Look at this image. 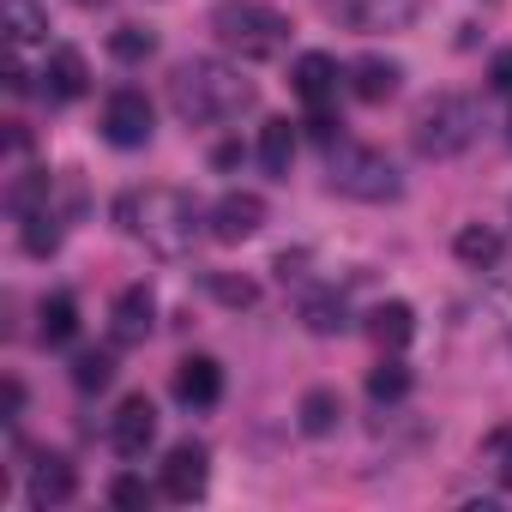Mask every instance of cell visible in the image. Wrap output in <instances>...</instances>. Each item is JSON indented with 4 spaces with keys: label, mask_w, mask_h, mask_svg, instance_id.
I'll list each match as a JSON object with an SVG mask.
<instances>
[{
    "label": "cell",
    "mask_w": 512,
    "mask_h": 512,
    "mask_svg": "<svg viewBox=\"0 0 512 512\" xmlns=\"http://www.w3.org/2000/svg\"><path fill=\"white\" fill-rule=\"evenodd\" d=\"M488 85H494V91H512V49H500V55H494V67H488Z\"/></svg>",
    "instance_id": "cell-31"
},
{
    "label": "cell",
    "mask_w": 512,
    "mask_h": 512,
    "mask_svg": "<svg viewBox=\"0 0 512 512\" xmlns=\"http://www.w3.org/2000/svg\"><path fill=\"white\" fill-rule=\"evenodd\" d=\"M398 85H404V67H398V61L362 55V61L350 67V91H356L362 103H386V97H398Z\"/></svg>",
    "instance_id": "cell-16"
},
{
    "label": "cell",
    "mask_w": 512,
    "mask_h": 512,
    "mask_svg": "<svg viewBox=\"0 0 512 512\" xmlns=\"http://www.w3.org/2000/svg\"><path fill=\"white\" fill-rule=\"evenodd\" d=\"M55 247H61V223H55V211H49V205L25 211V253H55Z\"/></svg>",
    "instance_id": "cell-26"
},
{
    "label": "cell",
    "mask_w": 512,
    "mask_h": 512,
    "mask_svg": "<svg viewBox=\"0 0 512 512\" xmlns=\"http://www.w3.org/2000/svg\"><path fill=\"white\" fill-rule=\"evenodd\" d=\"M266 229V199L260 193H223L217 205H211V241H223V247H241V241H253Z\"/></svg>",
    "instance_id": "cell-7"
},
{
    "label": "cell",
    "mask_w": 512,
    "mask_h": 512,
    "mask_svg": "<svg viewBox=\"0 0 512 512\" xmlns=\"http://www.w3.org/2000/svg\"><path fill=\"white\" fill-rule=\"evenodd\" d=\"M169 109L187 127H217V121H235L253 109V85L223 61H181L169 73Z\"/></svg>",
    "instance_id": "cell-2"
},
{
    "label": "cell",
    "mask_w": 512,
    "mask_h": 512,
    "mask_svg": "<svg viewBox=\"0 0 512 512\" xmlns=\"http://www.w3.org/2000/svg\"><path fill=\"white\" fill-rule=\"evenodd\" d=\"M0 398H7V422H19V410H25V386L7 380V392H0Z\"/></svg>",
    "instance_id": "cell-32"
},
{
    "label": "cell",
    "mask_w": 512,
    "mask_h": 512,
    "mask_svg": "<svg viewBox=\"0 0 512 512\" xmlns=\"http://www.w3.org/2000/svg\"><path fill=\"white\" fill-rule=\"evenodd\" d=\"M175 398H181L187 410H211V404L223 398V368H217L211 356H181V362H175Z\"/></svg>",
    "instance_id": "cell-13"
},
{
    "label": "cell",
    "mask_w": 512,
    "mask_h": 512,
    "mask_svg": "<svg viewBox=\"0 0 512 512\" xmlns=\"http://www.w3.org/2000/svg\"><path fill=\"white\" fill-rule=\"evenodd\" d=\"M368 332H374L380 350H404V344L416 338V308H410V302H380V308L368 314Z\"/></svg>",
    "instance_id": "cell-17"
},
{
    "label": "cell",
    "mask_w": 512,
    "mask_h": 512,
    "mask_svg": "<svg viewBox=\"0 0 512 512\" xmlns=\"http://www.w3.org/2000/svg\"><path fill=\"white\" fill-rule=\"evenodd\" d=\"M290 85H296V97H302L308 109H326V103L338 97V61H332L326 49H308V55L290 67Z\"/></svg>",
    "instance_id": "cell-14"
},
{
    "label": "cell",
    "mask_w": 512,
    "mask_h": 512,
    "mask_svg": "<svg viewBox=\"0 0 512 512\" xmlns=\"http://www.w3.org/2000/svg\"><path fill=\"white\" fill-rule=\"evenodd\" d=\"M151 326H157V296H151L145 284L121 290L115 308H109V332H115V344H145Z\"/></svg>",
    "instance_id": "cell-11"
},
{
    "label": "cell",
    "mask_w": 512,
    "mask_h": 512,
    "mask_svg": "<svg viewBox=\"0 0 512 512\" xmlns=\"http://www.w3.org/2000/svg\"><path fill=\"white\" fill-rule=\"evenodd\" d=\"M109 55H115L121 67H139V61L157 55V37H151L145 25H115V31H109Z\"/></svg>",
    "instance_id": "cell-21"
},
{
    "label": "cell",
    "mask_w": 512,
    "mask_h": 512,
    "mask_svg": "<svg viewBox=\"0 0 512 512\" xmlns=\"http://www.w3.org/2000/svg\"><path fill=\"white\" fill-rule=\"evenodd\" d=\"M103 139L121 145V151L151 145V103H145V91H115L103 103Z\"/></svg>",
    "instance_id": "cell-8"
},
{
    "label": "cell",
    "mask_w": 512,
    "mask_h": 512,
    "mask_svg": "<svg viewBox=\"0 0 512 512\" xmlns=\"http://www.w3.org/2000/svg\"><path fill=\"white\" fill-rule=\"evenodd\" d=\"M151 440H157V404H151L145 392L121 398V410L109 416V446H115L121 458H145Z\"/></svg>",
    "instance_id": "cell-9"
},
{
    "label": "cell",
    "mask_w": 512,
    "mask_h": 512,
    "mask_svg": "<svg viewBox=\"0 0 512 512\" xmlns=\"http://www.w3.org/2000/svg\"><path fill=\"white\" fill-rule=\"evenodd\" d=\"M205 290H211L217 302H229V308H253V296H260L247 278H223V272H205Z\"/></svg>",
    "instance_id": "cell-28"
},
{
    "label": "cell",
    "mask_w": 512,
    "mask_h": 512,
    "mask_svg": "<svg viewBox=\"0 0 512 512\" xmlns=\"http://www.w3.org/2000/svg\"><path fill=\"white\" fill-rule=\"evenodd\" d=\"M326 19L356 37H380V31L392 37L422 19V0H326Z\"/></svg>",
    "instance_id": "cell-6"
},
{
    "label": "cell",
    "mask_w": 512,
    "mask_h": 512,
    "mask_svg": "<svg viewBox=\"0 0 512 512\" xmlns=\"http://www.w3.org/2000/svg\"><path fill=\"white\" fill-rule=\"evenodd\" d=\"M205 476H211V458H205L199 440L169 446V458H163V494L169 500H199L205 494Z\"/></svg>",
    "instance_id": "cell-10"
},
{
    "label": "cell",
    "mask_w": 512,
    "mask_h": 512,
    "mask_svg": "<svg viewBox=\"0 0 512 512\" xmlns=\"http://www.w3.org/2000/svg\"><path fill=\"white\" fill-rule=\"evenodd\" d=\"M482 452H488V464H494V476H500V482L512 488V428H494Z\"/></svg>",
    "instance_id": "cell-29"
},
{
    "label": "cell",
    "mask_w": 512,
    "mask_h": 512,
    "mask_svg": "<svg viewBox=\"0 0 512 512\" xmlns=\"http://www.w3.org/2000/svg\"><path fill=\"white\" fill-rule=\"evenodd\" d=\"M73 332H79V302H73L67 290L43 296V308H37V338H43V344H67Z\"/></svg>",
    "instance_id": "cell-20"
},
{
    "label": "cell",
    "mask_w": 512,
    "mask_h": 512,
    "mask_svg": "<svg viewBox=\"0 0 512 512\" xmlns=\"http://www.w3.org/2000/svg\"><path fill=\"white\" fill-rule=\"evenodd\" d=\"M326 181H332V193L362 199V205H386V199L404 193L398 163H392L386 151H374V145H332V157H326Z\"/></svg>",
    "instance_id": "cell-4"
},
{
    "label": "cell",
    "mask_w": 512,
    "mask_h": 512,
    "mask_svg": "<svg viewBox=\"0 0 512 512\" xmlns=\"http://www.w3.org/2000/svg\"><path fill=\"white\" fill-rule=\"evenodd\" d=\"M476 127H482V115H476V103H470V97H458V91H446V97H434V103H422V115H416V127H410V139H416V151H422V157H434V163H446V157H458V151H470V139H476Z\"/></svg>",
    "instance_id": "cell-5"
},
{
    "label": "cell",
    "mask_w": 512,
    "mask_h": 512,
    "mask_svg": "<svg viewBox=\"0 0 512 512\" xmlns=\"http://www.w3.org/2000/svg\"><path fill=\"white\" fill-rule=\"evenodd\" d=\"M109 500H115V506H151V488H145L139 476H115V488H109Z\"/></svg>",
    "instance_id": "cell-30"
},
{
    "label": "cell",
    "mask_w": 512,
    "mask_h": 512,
    "mask_svg": "<svg viewBox=\"0 0 512 512\" xmlns=\"http://www.w3.org/2000/svg\"><path fill=\"white\" fill-rule=\"evenodd\" d=\"M452 253H458L470 272H488V266L500 260V229H488V223H464V229L452 235Z\"/></svg>",
    "instance_id": "cell-19"
},
{
    "label": "cell",
    "mask_w": 512,
    "mask_h": 512,
    "mask_svg": "<svg viewBox=\"0 0 512 512\" xmlns=\"http://www.w3.org/2000/svg\"><path fill=\"white\" fill-rule=\"evenodd\" d=\"M115 223L127 235H139L151 253H163V260H181L211 229V211H199V199L181 187H133L115 199Z\"/></svg>",
    "instance_id": "cell-1"
},
{
    "label": "cell",
    "mask_w": 512,
    "mask_h": 512,
    "mask_svg": "<svg viewBox=\"0 0 512 512\" xmlns=\"http://www.w3.org/2000/svg\"><path fill=\"white\" fill-rule=\"evenodd\" d=\"M368 398H374V404H398V398H410V368H404V362H380V368L368 374Z\"/></svg>",
    "instance_id": "cell-25"
},
{
    "label": "cell",
    "mask_w": 512,
    "mask_h": 512,
    "mask_svg": "<svg viewBox=\"0 0 512 512\" xmlns=\"http://www.w3.org/2000/svg\"><path fill=\"white\" fill-rule=\"evenodd\" d=\"M25 494H31V506H67V500L79 494V476H73V464H67L61 452H49V458H37V464H31Z\"/></svg>",
    "instance_id": "cell-15"
},
{
    "label": "cell",
    "mask_w": 512,
    "mask_h": 512,
    "mask_svg": "<svg viewBox=\"0 0 512 512\" xmlns=\"http://www.w3.org/2000/svg\"><path fill=\"white\" fill-rule=\"evenodd\" d=\"M211 31L241 61H278L284 43H290V19L278 7H260V0H223L211 13Z\"/></svg>",
    "instance_id": "cell-3"
},
{
    "label": "cell",
    "mask_w": 512,
    "mask_h": 512,
    "mask_svg": "<svg viewBox=\"0 0 512 512\" xmlns=\"http://www.w3.org/2000/svg\"><path fill=\"white\" fill-rule=\"evenodd\" d=\"M85 91H91L85 55L79 49H49V61H43V97L49 103H79Z\"/></svg>",
    "instance_id": "cell-12"
},
{
    "label": "cell",
    "mask_w": 512,
    "mask_h": 512,
    "mask_svg": "<svg viewBox=\"0 0 512 512\" xmlns=\"http://www.w3.org/2000/svg\"><path fill=\"white\" fill-rule=\"evenodd\" d=\"M338 416H344V404H338V392H326V386H314V392L302 398V434H332V428H338Z\"/></svg>",
    "instance_id": "cell-22"
},
{
    "label": "cell",
    "mask_w": 512,
    "mask_h": 512,
    "mask_svg": "<svg viewBox=\"0 0 512 512\" xmlns=\"http://www.w3.org/2000/svg\"><path fill=\"white\" fill-rule=\"evenodd\" d=\"M302 320H308L314 338H338V332H350V308L332 302V296H314V302L302 308Z\"/></svg>",
    "instance_id": "cell-23"
},
{
    "label": "cell",
    "mask_w": 512,
    "mask_h": 512,
    "mask_svg": "<svg viewBox=\"0 0 512 512\" xmlns=\"http://www.w3.org/2000/svg\"><path fill=\"white\" fill-rule=\"evenodd\" d=\"M290 163H296V127L284 121V115H272L266 127H260V169L266 175H290Z\"/></svg>",
    "instance_id": "cell-18"
},
{
    "label": "cell",
    "mask_w": 512,
    "mask_h": 512,
    "mask_svg": "<svg viewBox=\"0 0 512 512\" xmlns=\"http://www.w3.org/2000/svg\"><path fill=\"white\" fill-rule=\"evenodd\" d=\"M49 31V19H43V7H31V0H7V37H13V49H25V43H37Z\"/></svg>",
    "instance_id": "cell-24"
},
{
    "label": "cell",
    "mask_w": 512,
    "mask_h": 512,
    "mask_svg": "<svg viewBox=\"0 0 512 512\" xmlns=\"http://www.w3.org/2000/svg\"><path fill=\"white\" fill-rule=\"evenodd\" d=\"M109 380H115V356L91 350V356H79V362H73V386H79V392H103Z\"/></svg>",
    "instance_id": "cell-27"
}]
</instances>
